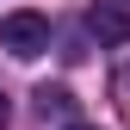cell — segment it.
Segmentation results:
<instances>
[{
    "instance_id": "1",
    "label": "cell",
    "mask_w": 130,
    "mask_h": 130,
    "mask_svg": "<svg viewBox=\"0 0 130 130\" xmlns=\"http://www.w3.org/2000/svg\"><path fill=\"white\" fill-rule=\"evenodd\" d=\"M0 50L19 56V62H37L50 50V19H43V12H6V19H0Z\"/></svg>"
},
{
    "instance_id": "2",
    "label": "cell",
    "mask_w": 130,
    "mask_h": 130,
    "mask_svg": "<svg viewBox=\"0 0 130 130\" xmlns=\"http://www.w3.org/2000/svg\"><path fill=\"white\" fill-rule=\"evenodd\" d=\"M87 31L99 43H130V0H93L87 6Z\"/></svg>"
},
{
    "instance_id": "3",
    "label": "cell",
    "mask_w": 130,
    "mask_h": 130,
    "mask_svg": "<svg viewBox=\"0 0 130 130\" xmlns=\"http://www.w3.org/2000/svg\"><path fill=\"white\" fill-rule=\"evenodd\" d=\"M37 99H43V111H68V105H74V99H68V87H43Z\"/></svg>"
},
{
    "instance_id": "4",
    "label": "cell",
    "mask_w": 130,
    "mask_h": 130,
    "mask_svg": "<svg viewBox=\"0 0 130 130\" xmlns=\"http://www.w3.org/2000/svg\"><path fill=\"white\" fill-rule=\"evenodd\" d=\"M68 130H99V124H68Z\"/></svg>"
}]
</instances>
